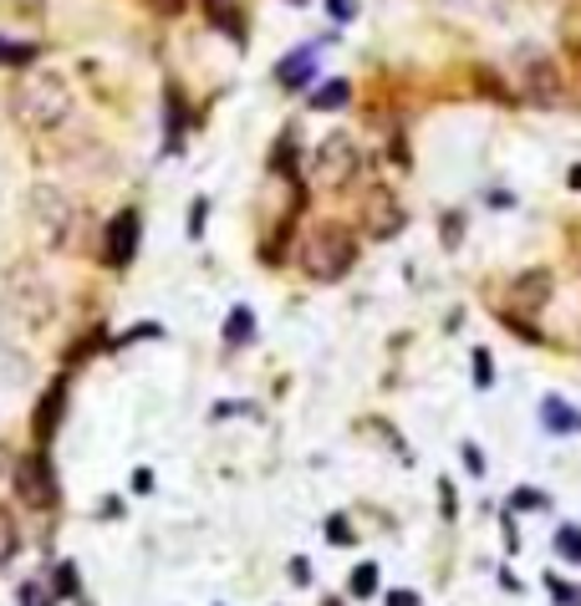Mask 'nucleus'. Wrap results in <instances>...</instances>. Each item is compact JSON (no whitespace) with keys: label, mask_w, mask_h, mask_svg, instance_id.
I'll return each mask as SVG.
<instances>
[{"label":"nucleus","mask_w":581,"mask_h":606,"mask_svg":"<svg viewBox=\"0 0 581 606\" xmlns=\"http://www.w3.org/2000/svg\"><path fill=\"white\" fill-rule=\"evenodd\" d=\"M388 606H419V596H413V591H394V596H388Z\"/></svg>","instance_id":"obj_24"},{"label":"nucleus","mask_w":581,"mask_h":606,"mask_svg":"<svg viewBox=\"0 0 581 606\" xmlns=\"http://www.w3.org/2000/svg\"><path fill=\"white\" fill-rule=\"evenodd\" d=\"M541 423H546L550 434H577V428H581V413L566 403V398H546V403H541Z\"/></svg>","instance_id":"obj_10"},{"label":"nucleus","mask_w":581,"mask_h":606,"mask_svg":"<svg viewBox=\"0 0 581 606\" xmlns=\"http://www.w3.org/2000/svg\"><path fill=\"white\" fill-rule=\"evenodd\" d=\"M550 270H525V276L510 286V312H520V316H531V312H541L550 301Z\"/></svg>","instance_id":"obj_9"},{"label":"nucleus","mask_w":581,"mask_h":606,"mask_svg":"<svg viewBox=\"0 0 581 606\" xmlns=\"http://www.w3.org/2000/svg\"><path fill=\"white\" fill-rule=\"evenodd\" d=\"M296 265L306 280L331 286V280H342L347 270L358 265V234L347 230V225H337V219H322V225H312L306 240H301Z\"/></svg>","instance_id":"obj_2"},{"label":"nucleus","mask_w":581,"mask_h":606,"mask_svg":"<svg viewBox=\"0 0 581 606\" xmlns=\"http://www.w3.org/2000/svg\"><path fill=\"white\" fill-rule=\"evenodd\" d=\"M362 230L373 234V240H394L403 230V204L388 194V189H373L367 204H362Z\"/></svg>","instance_id":"obj_6"},{"label":"nucleus","mask_w":581,"mask_h":606,"mask_svg":"<svg viewBox=\"0 0 581 606\" xmlns=\"http://www.w3.org/2000/svg\"><path fill=\"white\" fill-rule=\"evenodd\" d=\"M556 556L577 560V566H581V525H566L561 535H556Z\"/></svg>","instance_id":"obj_16"},{"label":"nucleus","mask_w":581,"mask_h":606,"mask_svg":"<svg viewBox=\"0 0 581 606\" xmlns=\"http://www.w3.org/2000/svg\"><path fill=\"white\" fill-rule=\"evenodd\" d=\"M133 255H138V209H123V215L108 225V240H102V265L123 270Z\"/></svg>","instance_id":"obj_7"},{"label":"nucleus","mask_w":581,"mask_h":606,"mask_svg":"<svg viewBox=\"0 0 581 606\" xmlns=\"http://www.w3.org/2000/svg\"><path fill=\"white\" fill-rule=\"evenodd\" d=\"M0 62H5V66H26V62H36V47H32V41H5V36H0Z\"/></svg>","instance_id":"obj_15"},{"label":"nucleus","mask_w":581,"mask_h":606,"mask_svg":"<svg viewBox=\"0 0 581 606\" xmlns=\"http://www.w3.org/2000/svg\"><path fill=\"white\" fill-rule=\"evenodd\" d=\"M347 97H352V87H347V82H327V87H316V97H312V108L331 112V108H342Z\"/></svg>","instance_id":"obj_14"},{"label":"nucleus","mask_w":581,"mask_h":606,"mask_svg":"<svg viewBox=\"0 0 581 606\" xmlns=\"http://www.w3.org/2000/svg\"><path fill=\"white\" fill-rule=\"evenodd\" d=\"M531 93H535V102H561V82H556V66L550 62L531 66Z\"/></svg>","instance_id":"obj_12"},{"label":"nucleus","mask_w":581,"mask_h":606,"mask_svg":"<svg viewBox=\"0 0 581 606\" xmlns=\"http://www.w3.org/2000/svg\"><path fill=\"white\" fill-rule=\"evenodd\" d=\"M546 586H550V591H556V596H561V602H566V606H581V591H571V586H566V581H556V575H550Z\"/></svg>","instance_id":"obj_20"},{"label":"nucleus","mask_w":581,"mask_h":606,"mask_svg":"<svg viewBox=\"0 0 581 606\" xmlns=\"http://www.w3.org/2000/svg\"><path fill=\"white\" fill-rule=\"evenodd\" d=\"M474 377H480V383H489V352H474Z\"/></svg>","instance_id":"obj_23"},{"label":"nucleus","mask_w":581,"mask_h":606,"mask_svg":"<svg viewBox=\"0 0 581 606\" xmlns=\"http://www.w3.org/2000/svg\"><path fill=\"white\" fill-rule=\"evenodd\" d=\"M251 322H255V316L245 312V306H235V312H230V327H225V337H230V342H245V337H251Z\"/></svg>","instance_id":"obj_17"},{"label":"nucleus","mask_w":581,"mask_h":606,"mask_svg":"<svg viewBox=\"0 0 581 606\" xmlns=\"http://www.w3.org/2000/svg\"><path fill=\"white\" fill-rule=\"evenodd\" d=\"M5 295H11V312L26 322V327H51V316H57V295H51L47 276L32 270V265H16L11 280H5Z\"/></svg>","instance_id":"obj_3"},{"label":"nucleus","mask_w":581,"mask_h":606,"mask_svg":"<svg viewBox=\"0 0 581 606\" xmlns=\"http://www.w3.org/2000/svg\"><path fill=\"white\" fill-rule=\"evenodd\" d=\"M291 5H306V0H291Z\"/></svg>","instance_id":"obj_27"},{"label":"nucleus","mask_w":581,"mask_h":606,"mask_svg":"<svg viewBox=\"0 0 581 606\" xmlns=\"http://www.w3.org/2000/svg\"><path fill=\"white\" fill-rule=\"evenodd\" d=\"M21 550V525H16V514L11 510H0V566Z\"/></svg>","instance_id":"obj_13"},{"label":"nucleus","mask_w":581,"mask_h":606,"mask_svg":"<svg viewBox=\"0 0 581 606\" xmlns=\"http://www.w3.org/2000/svg\"><path fill=\"white\" fill-rule=\"evenodd\" d=\"M158 11H164V16H173V11H179V0H154Z\"/></svg>","instance_id":"obj_26"},{"label":"nucleus","mask_w":581,"mask_h":606,"mask_svg":"<svg viewBox=\"0 0 581 606\" xmlns=\"http://www.w3.org/2000/svg\"><path fill=\"white\" fill-rule=\"evenodd\" d=\"M205 215H209V204L194 199V209H189V234H194V240H199V230H205Z\"/></svg>","instance_id":"obj_19"},{"label":"nucleus","mask_w":581,"mask_h":606,"mask_svg":"<svg viewBox=\"0 0 581 606\" xmlns=\"http://www.w3.org/2000/svg\"><path fill=\"white\" fill-rule=\"evenodd\" d=\"M516 505H525V510H535V505H546V495H531V489H525V495H516Z\"/></svg>","instance_id":"obj_25"},{"label":"nucleus","mask_w":581,"mask_h":606,"mask_svg":"<svg viewBox=\"0 0 581 606\" xmlns=\"http://www.w3.org/2000/svg\"><path fill=\"white\" fill-rule=\"evenodd\" d=\"M358 143L347 138V133H331V138H322V148H316L312 158V179L322 189H347L352 179H358Z\"/></svg>","instance_id":"obj_5"},{"label":"nucleus","mask_w":581,"mask_h":606,"mask_svg":"<svg viewBox=\"0 0 581 606\" xmlns=\"http://www.w3.org/2000/svg\"><path fill=\"white\" fill-rule=\"evenodd\" d=\"M312 66H316V51H291L281 66H276V77L286 82V87H306V77H312Z\"/></svg>","instance_id":"obj_11"},{"label":"nucleus","mask_w":581,"mask_h":606,"mask_svg":"<svg viewBox=\"0 0 581 606\" xmlns=\"http://www.w3.org/2000/svg\"><path fill=\"white\" fill-rule=\"evenodd\" d=\"M377 591V566H358L352 571V596H373Z\"/></svg>","instance_id":"obj_18"},{"label":"nucleus","mask_w":581,"mask_h":606,"mask_svg":"<svg viewBox=\"0 0 581 606\" xmlns=\"http://www.w3.org/2000/svg\"><path fill=\"white\" fill-rule=\"evenodd\" d=\"M327 5H331V16H337V21H352V11H358L352 0H327Z\"/></svg>","instance_id":"obj_22"},{"label":"nucleus","mask_w":581,"mask_h":606,"mask_svg":"<svg viewBox=\"0 0 581 606\" xmlns=\"http://www.w3.org/2000/svg\"><path fill=\"white\" fill-rule=\"evenodd\" d=\"M327 535H331V541H337V545H347V541H352V530H347V520H342V514L331 520V530H327Z\"/></svg>","instance_id":"obj_21"},{"label":"nucleus","mask_w":581,"mask_h":606,"mask_svg":"<svg viewBox=\"0 0 581 606\" xmlns=\"http://www.w3.org/2000/svg\"><path fill=\"white\" fill-rule=\"evenodd\" d=\"M32 215H36V230L51 250H66L72 245V230H77V204L66 199L62 189H36L32 194Z\"/></svg>","instance_id":"obj_4"},{"label":"nucleus","mask_w":581,"mask_h":606,"mask_svg":"<svg viewBox=\"0 0 581 606\" xmlns=\"http://www.w3.org/2000/svg\"><path fill=\"white\" fill-rule=\"evenodd\" d=\"M11 112L26 133H51L72 118V82L51 66H32L26 77L11 87Z\"/></svg>","instance_id":"obj_1"},{"label":"nucleus","mask_w":581,"mask_h":606,"mask_svg":"<svg viewBox=\"0 0 581 606\" xmlns=\"http://www.w3.org/2000/svg\"><path fill=\"white\" fill-rule=\"evenodd\" d=\"M21 499L36 505V510H51V505H57V480H51L47 453H36V459L21 464Z\"/></svg>","instance_id":"obj_8"}]
</instances>
